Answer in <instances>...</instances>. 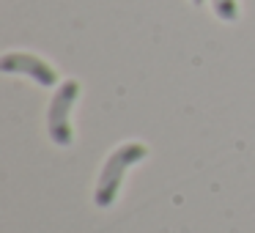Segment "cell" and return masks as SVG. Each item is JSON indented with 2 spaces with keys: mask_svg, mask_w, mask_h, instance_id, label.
Wrapping results in <instances>:
<instances>
[{
  "mask_svg": "<svg viewBox=\"0 0 255 233\" xmlns=\"http://www.w3.org/2000/svg\"><path fill=\"white\" fill-rule=\"evenodd\" d=\"M211 8L222 22H236L239 19V3L236 0H211Z\"/></svg>",
  "mask_w": 255,
  "mask_h": 233,
  "instance_id": "4",
  "label": "cell"
},
{
  "mask_svg": "<svg viewBox=\"0 0 255 233\" xmlns=\"http://www.w3.org/2000/svg\"><path fill=\"white\" fill-rule=\"evenodd\" d=\"M80 96V83L77 80H66L58 85L55 96L50 102L47 110V134L55 145H72L74 143V132H72V107Z\"/></svg>",
  "mask_w": 255,
  "mask_h": 233,
  "instance_id": "2",
  "label": "cell"
},
{
  "mask_svg": "<svg viewBox=\"0 0 255 233\" xmlns=\"http://www.w3.org/2000/svg\"><path fill=\"white\" fill-rule=\"evenodd\" d=\"M0 72L3 74H25L33 83H39L41 88H52L58 83V72L39 55L30 52H6L0 58Z\"/></svg>",
  "mask_w": 255,
  "mask_h": 233,
  "instance_id": "3",
  "label": "cell"
},
{
  "mask_svg": "<svg viewBox=\"0 0 255 233\" xmlns=\"http://www.w3.org/2000/svg\"><path fill=\"white\" fill-rule=\"evenodd\" d=\"M206 0H192V6H203Z\"/></svg>",
  "mask_w": 255,
  "mask_h": 233,
  "instance_id": "5",
  "label": "cell"
},
{
  "mask_svg": "<svg viewBox=\"0 0 255 233\" xmlns=\"http://www.w3.org/2000/svg\"><path fill=\"white\" fill-rule=\"evenodd\" d=\"M145 156H148V148L143 143H124L107 156L105 167L99 173V181H96V189H94V203L99 209H110L116 203L127 170L132 165H137V162H143Z\"/></svg>",
  "mask_w": 255,
  "mask_h": 233,
  "instance_id": "1",
  "label": "cell"
}]
</instances>
